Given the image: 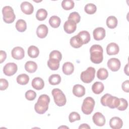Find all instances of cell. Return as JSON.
<instances>
[{
  "label": "cell",
  "mask_w": 129,
  "mask_h": 129,
  "mask_svg": "<svg viewBox=\"0 0 129 129\" xmlns=\"http://www.w3.org/2000/svg\"><path fill=\"white\" fill-rule=\"evenodd\" d=\"M49 102L50 98L47 95H40L34 105V109L36 113L40 114H44L48 110Z\"/></svg>",
  "instance_id": "1"
},
{
  "label": "cell",
  "mask_w": 129,
  "mask_h": 129,
  "mask_svg": "<svg viewBox=\"0 0 129 129\" xmlns=\"http://www.w3.org/2000/svg\"><path fill=\"white\" fill-rule=\"evenodd\" d=\"M103 48L100 45H93L90 48L91 61L96 64L101 63L103 59Z\"/></svg>",
  "instance_id": "2"
},
{
  "label": "cell",
  "mask_w": 129,
  "mask_h": 129,
  "mask_svg": "<svg viewBox=\"0 0 129 129\" xmlns=\"http://www.w3.org/2000/svg\"><path fill=\"white\" fill-rule=\"evenodd\" d=\"M101 104L104 106H108L113 109L117 108L119 104V98L113 96L109 94H105L100 99Z\"/></svg>",
  "instance_id": "3"
},
{
  "label": "cell",
  "mask_w": 129,
  "mask_h": 129,
  "mask_svg": "<svg viewBox=\"0 0 129 129\" xmlns=\"http://www.w3.org/2000/svg\"><path fill=\"white\" fill-rule=\"evenodd\" d=\"M51 94L56 105L62 106L66 104L67 102L66 97L61 90L58 88H54L52 90Z\"/></svg>",
  "instance_id": "4"
},
{
  "label": "cell",
  "mask_w": 129,
  "mask_h": 129,
  "mask_svg": "<svg viewBox=\"0 0 129 129\" xmlns=\"http://www.w3.org/2000/svg\"><path fill=\"white\" fill-rule=\"evenodd\" d=\"M2 13L3 15V20L5 22L10 24L14 21L16 16L14 10L11 7L9 6L4 7L2 9Z\"/></svg>",
  "instance_id": "5"
},
{
  "label": "cell",
  "mask_w": 129,
  "mask_h": 129,
  "mask_svg": "<svg viewBox=\"0 0 129 129\" xmlns=\"http://www.w3.org/2000/svg\"><path fill=\"white\" fill-rule=\"evenodd\" d=\"M95 75V69L93 67H88L86 70L81 73L80 78L82 81L85 83H90L94 79Z\"/></svg>",
  "instance_id": "6"
},
{
  "label": "cell",
  "mask_w": 129,
  "mask_h": 129,
  "mask_svg": "<svg viewBox=\"0 0 129 129\" xmlns=\"http://www.w3.org/2000/svg\"><path fill=\"white\" fill-rule=\"evenodd\" d=\"M95 101L91 97H86L83 101L81 109L82 112L87 115L90 114L94 109Z\"/></svg>",
  "instance_id": "7"
},
{
  "label": "cell",
  "mask_w": 129,
  "mask_h": 129,
  "mask_svg": "<svg viewBox=\"0 0 129 129\" xmlns=\"http://www.w3.org/2000/svg\"><path fill=\"white\" fill-rule=\"evenodd\" d=\"M18 67L14 62L7 63L3 68L4 73L8 76H11L14 75L17 71Z\"/></svg>",
  "instance_id": "8"
},
{
  "label": "cell",
  "mask_w": 129,
  "mask_h": 129,
  "mask_svg": "<svg viewBox=\"0 0 129 129\" xmlns=\"http://www.w3.org/2000/svg\"><path fill=\"white\" fill-rule=\"evenodd\" d=\"M77 28V23L73 20H68L65 22L63 25V29L64 31L68 34H71L74 32Z\"/></svg>",
  "instance_id": "9"
},
{
  "label": "cell",
  "mask_w": 129,
  "mask_h": 129,
  "mask_svg": "<svg viewBox=\"0 0 129 129\" xmlns=\"http://www.w3.org/2000/svg\"><path fill=\"white\" fill-rule=\"evenodd\" d=\"M120 61L116 58H111L107 61L108 68L113 72L117 71L120 67Z\"/></svg>",
  "instance_id": "10"
},
{
  "label": "cell",
  "mask_w": 129,
  "mask_h": 129,
  "mask_svg": "<svg viewBox=\"0 0 129 129\" xmlns=\"http://www.w3.org/2000/svg\"><path fill=\"white\" fill-rule=\"evenodd\" d=\"M12 56L16 59L19 60L24 58L25 52L24 49L20 46L14 47L11 51Z\"/></svg>",
  "instance_id": "11"
},
{
  "label": "cell",
  "mask_w": 129,
  "mask_h": 129,
  "mask_svg": "<svg viewBox=\"0 0 129 129\" xmlns=\"http://www.w3.org/2000/svg\"><path fill=\"white\" fill-rule=\"evenodd\" d=\"M93 122L97 126H102L105 123V118L104 115L100 112H96L92 117Z\"/></svg>",
  "instance_id": "12"
},
{
  "label": "cell",
  "mask_w": 129,
  "mask_h": 129,
  "mask_svg": "<svg viewBox=\"0 0 129 129\" xmlns=\"http://www.w3.org/2000/svg\"><path fill=\"white\" fill-rule=\"evenodd\" d=\"M122 120L118 117H113L109 120V125L113 129H119L122 127Z\"/></svg>",
  "instance_id": "13"
},
{
  "label": "cell",
  "mask_w": 129,
  "mask_h": 129,
  "mask_svg": "<svg viewBox=\"0 0 129 129\" xmlns=\"http://www.w3.org/2000/svg\"><path fill=\"white\" fill-rule=\"evenodd\" d=\"M93 34L95 40H101L105 36V30L102 27H98L94 30Z\"/></svg>",
  "instance_id": "14"
},
{
  "label": "cell",
  "mask_w": 129,
  "mask_h": 129,
  "mask_svg": "<svg viewBox=\"0 0 129 129\" xmlns=\"http://www.w3.org/2000/svg\"><path fill=\"white\" fill-rule=\"evenodd\" d=\"M21 11L26 15H31L34 11L33 5L28 2H23L21 4Z\"/></svg>",
  "instance_id": "15"
},
{
  "label": "cell",
  "mask_w": 129,
  "mask_h": 129,
  "mask_svg": "<svg viewBox=\"0 0 129 129\" xmlns=\"http://www.w3.org/2000/svg\"><path fill=\"white\" fill-rule=\"evenodd\" d=\"M119 48L118 45L114 42H111L107 45L106 47V52L109 55H115L119 52Z\"/></svg>",
  "instance_id": "16"
},
{
  "label": "cell",
  "mask_w": 129,
  "mask_h": 129,
  "mask_svg": "<svg viewBox=\"0 0 129 129\" xmlns=\"http://www.w3.org/2000/svg\"><path fill=\"white\" fill-rule=\"evenodd\" d=\"M73 93L78 97H81L85 94V88L81 85H75L73 88Z\"/></svg>",
  "instance_id": "17"
},
{
  "label": "cell",
  "mask_w": 129,
  "mask_h": 129,
  "mask_svg": "<svg viewBox=\"0 0 129 129\" xmlns=\"http://www.w3.org/2000/svg\"><path fill=\"white\" fill-rule=\"evenodd\" d=\"M48 32V29L47 26L44 24H41L37 28L36 34L39 38H44L47 36Z\"/></svg>",
  "instance_id": "18"
},
{
  "label": "cell",
  "mask_w": 129,
  "mask_h": 129,
  "mask_svg": "<svg viewBox=\"0 0 129 129\" xmlns=\"http://www.w3.org/2000/svg\"><path fill=\"white\" fill-rule=\"evenodd\" d=\"M31 85L34 89L39 90L43 88L44 86V82L41 78L36 77L32 80Z\"/></svg>",
  "instance_id": "19"
},
{
  "label": "cell",
  "mask_w": 129,
  "mask_h": 129,
  "mask_svg": "<svg viewBox=\"0 0 129 129\" xmlns=\"http://www.w3.org/2000/svg\"><path fill=\"white\" fill-rule=\"evenodd\" d=\"M80 39L83 44L88 43L90 40V35L87 31H80L77 35Z\"/></svg>",
  "instance_id": "20"
},
{
  "label": "cell",
  "mask_w": 129,
  "mask_h": 129,
  "mask_svg": "<svg viewBox=\"0 0 129 129\" xmlns=\"http://www.w3.org/2000/svg\"><path fill=\"white\" fill-rule=\"evenodd\" d=\"M74 71V64L71 62H66L62 66V72L67 75H71Z\"/></svg>",
  "instance_id": "21"
},
{
  "label": "cell",
  "mask_w": 129,
  "mask_h": 129,
  "mask_svg": "<svg viewBox=\"0 0 129 129\" xmlns=\"http://www.w3.org/2000/svg\"><path fill=\"white\" fill-rule=\"evenodd\" d=\"M92 90L94 93L99 94L104 90V85L100 82H96L92 86Z\"/></svg>",
  "instance_id": "22"
},
{
  "label": "cell",
  "mask_w": 129,
  "mask_h": 129,
  "mask_svg": "<svg viewBox=\"0 0 129 129\" xmlns=\"http://www.w3.org/2000/svg\"><path fill=\"white\" fill-rule=\"evenodd\" d=\"M25 69L28 73H33L36 71L37 69V65L34 61H28L25 64Z\"/></svg>",
  "instance_id": "23"
},
{
  "label": "cell",
  "mask_w": 129,
  "mask_h": 129,
  "mask_svg": "<svg viewBox=\"0 0 129 129\" xmlns=\"http://www.w3.org/2000/svg\"><path fill=\"white\" fill-rule=\"evenodd\" d=\"M106 25L107 27L110 29H114L117 25V18L113 16H109L106 20Z\"/></svg>",
  "instance_id": "24"
},
{
  "label": "cell",
  "mask_w": 129,
  "mask_h": 129,
  "mask_svg": "<svg viewBox=\"0 0 129 129\" xmlns=\"http://www.w3.org/2000/svg\"><path fill=\"white\" fill-rule=\"evenodd\" d=\"M27 53L30 57L36 58L39 54V50L37 47L34 45H31L28 48Z\"/></svg>",
  "instance_id": "25"
},
{
  "label": "cell",
  "mask_w": 129,
  "mask_h": 129,
  "mask_svg": "<svg viewBox=\"0 0 129 129\" xmlns=\"http://www.w3.org/2000/svg\"><path fill=\"white\" fill-rule=\"evenodd\" d=\"M70 43L71 45L75 48H79L83 45L78 35H75L72 37L70 39Z\"/></svg>",
  "instance_id": "26"
},
{
  "label": "cell",
  "mask_w": 129,
  "mask_h": 129,
  "mask_svg": "<svg viewBox=\"0 0 129 129\" xmlns=\"http://www.w3.org/2000/svg\"><path fill=\"white\" fill-rule=\"evenodd\" d=\"M59 62L60 61L57 59L49 58L47 61V66L50 70L55 71L59 68Z\"/></svg>",
  "instance_id": "27"
},
{
  "label": "cell",
  "mask_w": 129,
  "mask_h": 129,
  "mask_svg": "<svg viewBox=\"0 0 129 129\" xmlns=\"http://www.w3.org/2000/svg\"><path fill=\"white\" fill-rule=\"evenodd\" d=\"M15 27L18 31L23 32H24L27 29V24L24 20L19 19L16 22Z\"/></svg>",
  "instance_id": "28"
},
{
  "label": "cell",
  "mask_w": 129,
  "mask_h": 129,
  "mask_svg": "<svg viewBox=\"0 0 129 129\" xmlns=\"http://www.w3.org/2000/svg\"><path fill=\"white\" fill-rule=\"evenodd\" d=\"M60 19L56 16H51L49 20V23L50 25L54 28L58 27L60 25Z\"/></svg>",
  "instance_id": "29"
},
{
  "label": "cell",
  "mask_w": 129,
  "mask_h": 129,
  "mask_svg": "<svg viewBox=\"0 0 129 129\" xmlns=\"http://www.w3.org/2000/svg\"><path fill=\"white\" fill-rule=\"evenodd\" d=\"M29 77L26 74H20L17 78V83L22 85H26L29 82Z\"/></svg>",
  "instance_id": "30"
},
{
  "label": "cell",
  "mask_w": 129,
  "mask_h": 129,
  "mask_svg": "<svg viewBox=\"0 0 129 129\" xmlns=\"http://www.w3.org/2000/svg\"><path fill=\"white\" fill-rule=\"evenodd\" d=\"M48 81L50 84L52 85H56L60 83L61 77L58 74H52L49 77Z\"/></svg>",
  "instance_id": "31"
},
{
  "label": "cell",
  "mask_w": 129,
  "mask_h": 129,
  "mask_svg": "<svg viewBox=\"0 0 129 129\" xmlns=\"http://www.w3.org/2000/svg\"><path fill=\"white\" fill-rule=\"evenodd\" d=\"M108 76V72L105 68H100L97 72V77L101 80H105L107 78Z\"/></svg>",
  "instance_id": "32"
},
{
  "label": "cell",
  "mask_w": 129,
  "mask_h": 129,
  "mask_svg": "<svg viewBox=\"0 0 129 129\" xmlns=\"http://www.w3.org/2000/svg\"><path fill=\"white\" fill-rule=\"evenodd\" d=\"M47 16V12L44 9H40L38 10L36 14V17L39 21L44 20Z\"/></svg>",
  "instance_id": "33"
},
{
  "label": "cell",
  "mask_w": 129,
  "mask_h": 129,
  "mask_svg": "<svg viewBox=\"0 0 129 129\" xmlns=\"http://www.w3.org/2000/svg\"><path fill=\"white\" fill-rule=\"evenodd\" d=\"M75 3L72 0H63L61 3V7L66 10H70L74 7Z\"/></svg>",
  "instance_id": "34"
},
{
  "label": "cell",
  "mask_w": 129,
  "mask_h": 129,
  "mask_svg": "<svg viewBox=\"0 0 129 129\" xmlns=\"http://www.w3.org/2000/svg\"><path fill=\"white\" fill-rule=\"evenodd\" d=\"M84 10L85 12L88 14H93L96 12L97 10V8L94 4L90 3L87 4L85 6Z\"/></svg>",
  "instance_id": "35"
},
{
  "label": "cell",
  "mask_w": 129,
  "mask_h": 129,
  "mask_svg": "<svg viewBox=\"0 0 129 129\" xmlns=\"http://www.w3.org/2000/svg\"><path fill=\"white\" fill-rule=\"evenodd\" d=\"M127 106H128V103L126 100H125L124 98H119V104L116 108L119 110L123 111L127 108Z\"/></svg>",
  "instance_id": "36"
},
{
  "label": "cell",
  "mask_w": 129,
  "mask_h": 129,
  "mask_svg": "<svg viewBox=\"0 0 129 129\" xmlns=\"http://www.w3.org/2000/svg\"><path fill=\"white\" fill-rule=\"evenodd\" d=\"M81 19V17L79 14L76 12H74L71 13L69 17L68 20H71L75 22L76 23H78L80 22Z\"/></svg>",
  "instance_id": "37"
},
{
  "label": "cell",
  "mask_w": 129,
  "mask_h": 129,
  "mask_svg": "<svg viewBox=\"0 0 129 129\" xmlns=\"http://www.w3.org/2000/svg\"><path fill=\"white\" fill-rule=\"evenodd\" d=\"M49 58H53L60 61L62 58L61 53L58 50H53L49 54Z\"/></svg>",
  "instance_id": "38"
},
{
  "label": "cell",
  "mask_w": 129,
  "mask_h": 129,
  "mask_svg": "<svg viewBox=\"0 0 129 129\" xmlns=\"http://www.w3.org/2000/svg\"><path fill=\"white\" fill-rule=\"evenodd\" d=\"M69 121L70 122H74L76 120H79L81 119L80 114L77 112H71L69 116Z\"/></svg>",
  "instance_id": "39"
},
{
  "label": "cell",
  "mask_w": 129,
  "mask_h": 129,
  "mask_svg": "<svg viewBox=\"0 0 129 129\" xmlns=\"http://www.w3.org/2000/svg\"><path fill=\"white\" fill-rule=\"evenodd\" d=\"M36 97V93L35 91L33 90H29L27 91L25 93L26 98L29 101H32L34 100Z\"/></svg>",
  "instance_id": "40"
},
{
  "label": "cell",
  "mask_w": 129,
  "mask_h": 129,
  "mask_svg": "<svg viewBox=\"0 0 129 129\" xmlns=\"http://www.w3.org/2000/svg\"><path fill=\"white\" fill-rule=\"evenodd\" d=\"M9 86V83L8 81L3 78L0 79V89L1 90H6Z\"/></svg>",
  "instance_id": "41"
},
{
  "label": "cell",
  "mask_w": 129,
  "mask_h": 129,
  "mask_svg": "<svg viewBox=\"0 0 129 129\" xmlns=\"http://www.w3.org/2000/svg\"><path fill=\"white\" fill-rule=\"evenodd\" d=\"M121 87L122 90L125 92L128 93L129 92V81L128 80H126L123 82L122 84Z\"/></svg>",
  "instance_id": "42"
},
{
  "label": "cell",
  "mask_w": 129,
  "mask_h": 129,
  "mask_svg": "<svg viewBox=\"0 0 129 129\" xmlns=\"http://www.w3.org/2000/svg\"><path fill=\"white\" fill-rule=\"evenodd\" d=\"M7 57V54L5 51H0V63H2L4 62Z\"/></svg>",
  "instance_id": "43"
},
{
  "label": "cell",
  "mask_w": 129,
  "mask_h": 129,
  "mask_svg": "<svg viewBox=\"0 0 129 129\" xmlns=\"http://www.w3.org/2000/svg\"><path fill=\"white\" fill-rule=\"evenodd\" d=\"M79 129L81 128H87V129H90V127L86 123H83L81 124L79 127Z\"/></svg>",
  "instance_id": "44"
},
{
  "label": "cell",
  "mask_w": 129,
  "mask_h": 129,
  "mask_svg": "<svg viewBox=\"0 0 129 129\" xmlns=\"http://www.w3.org/2000/svg\"><path fill=\"white\" fill-rule=\"evenodd\" d=\"M128 64L127 63L126 65L125 66L124 68V73L126 74V75H128Z\"/></svg>",
  "instance_id": "45"
},
{
  "label": "cell",
  "mask_w": 129,
  "mask_h": 129,
  "mask_svg": "<svg viewBox=\"0 0 129 129\" xmlns=\"http://www.w3.org/2000/svg\"><path fill=\"white\" fill-rule=\"evenodd\" d=\"M62 127H67V128H68V127H67V126H60V127H59V128H62Z\"/></svg>",
  "instance_id": "46"
}]
</instances>
